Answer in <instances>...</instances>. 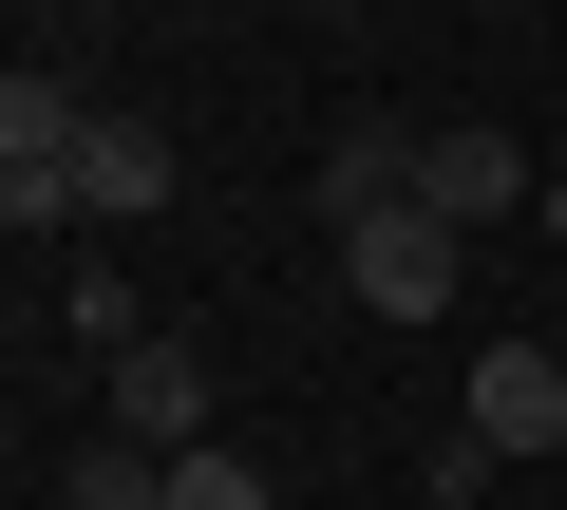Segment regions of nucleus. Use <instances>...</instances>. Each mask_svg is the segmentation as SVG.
<instances>
[{
    "instance_id": "7ed1b4c3",
    "label": "nucleus",
    "mask_w": 567,
    "mask_h": 510,
    "mask_svg": "<svg viewBox=\"0 0 567 510\" xmlns=\"http://www.w3.org/2000/svg\"><path fill=\"white\" fill-rule=\"evenodd\" d=\"M454 266H473V246H454L435 208H379V227H341V284H360L379 322H435V303H454Z\"/></svg>"
},
{
    "instance_id": "f03ea898",
    "label": "nucleus",
    "mask_w": 567,
    "mask_h": 510,
    "mask_svg": "<svg viewBox=\"0 0 567 510\" xmlns=\"http://www.w3.org/2000/svg\"><path fill=\"white\" fill-rule=\"evenodd\" d=\"M95 435H133V454H208V341L152 322V341L114 360V416H95Z\"/></svg>"
},
{
    "instance_id": "f257e3e1",
    "label": "nucleus",
    "mask_w": 567,
    "mask_h": 510,
    "mask_svg": "<svg viewBox=\"0 0 567 510\" xmlns=\"http://www.w3.org/2000/svg\"><path fill=\"white\" fill-rule=\"evenodd\" d=\"M76 152H95V95H58V76H0V227H76Z\"/></svg>"
},
{
    "instance_id": "9d476101",
    "label": "nucleus",
    "mask_w": 567,
    "mask_h": 510,
    "mask_svg": "<svg viewBox=\"0 0 567 510\" xmlns=\"http://www.w3.org/2000/svg\"><path fill=\"white\" fill-rule=\"evenodd\" d=\"M171 510H284V491H265V454L208 435V454H171Z\"/></svg>"
},
{
    "instance_id": "9b49d317",
    "label": "nucleus",
    "mask_w": 567,
    "mask_h": 510,
    "mask_svg": "<svg viewBox=\"0 0 567 510\" xmlns=\"http://www.w3.org/2000/svg\"><path fill=\"white\" fill-rule=\"evenodd\" d=\"M548 246H567V170H548Z\"/></svg>"
},
{
    "instance_id": "39448f33",
    "label": "nucleus",
    "mask_w": 567,
    "mask_h": 510,
    "mask_svg": "<svg viewBox=\"0 0 567 510\" xmlns=\"http://www.w3.org/2000/svg\"><path fill=\"white\" fill-rule=\"evenodd\" d=\"M454 435H492V454H567V360H548V341H492Z\"/></svg>"
},
{
    "instance_id": "423d86ee",
    "label": "nucleus",
    "mask_w": 567,
    "mask_h": 510,
    "mask_svg": "<svg viewBox=\"0 0 567 510\" xmlns=\"http://www.w3.org/2000/svg\"><path fill=\"white\" fill-rule=\"evenodd\" d=\"M189 189V152L152 133V114H95V152H76V227H133V208H171Z\"/></svg>"
},
{
    "instance_id": "1a4fd4ad",
    "label": "nucleus",
    "mask_w": 567,
    "mask_h": 510,
    "mask_svg": "<svg viewBox=\"0 0 567 510\" xmlns=\"http://www.w3.org/2000/svg\"><path fill=\"white\" fill-rule=\"evenodd\" d=\"M58 322H76L95 360H133V341H152V284H133V266H76V303H58Z\"/></svg>"
},
{
    "instance_id": "6e6552de",
    "label": "nucleus",
    "mask_w": 567,
    "mask_h": 510,
    "mask_svg": "<svg viewBox=\"0 0 567 510\" xmlns=\"http://www.w3.org/2000/svg\"><path fill=\"white\" fill-rule=\"evenodd\" d=\"M58 510H171V454L95 435V454H58Z\"/></svg>"
},
{
    "instance_id": "0eeeda50",
    "label": "nucleus",
    "mask_w": 567,
    "mask_h": 510,
    "mask_svg": "<svg viewBox=\"0 0 567 510\" xmlns=\"http://www.w3.org/2000/svg\"><path fill=\"white\" fill-rule=\"evenodd\" d=\"M379 208H416V114H341L322 133V227H379Z\"/></svg>"
},
{
    "instance_id": "20e7f679",
    "label": "nucleus",
    "mask_w": 567,
    "mask_h": 510,
    "mask_svg": "<svg viewBox=\"0 0 567 510\" xmlns=\"http://www.w3.org/2000/svg\"><path fill=\"white\" fill-rule=\"evenodd\" d=\"M416 208L473 246V227H511V208H548V189H529V152H511V133H416Z\"/></svg>"
}]
</instances>
